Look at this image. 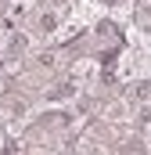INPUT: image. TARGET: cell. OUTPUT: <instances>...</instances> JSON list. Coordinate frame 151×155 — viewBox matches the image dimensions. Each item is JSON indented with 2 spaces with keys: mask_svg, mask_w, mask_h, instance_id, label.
<instances>
[{
  "mask_svg": "<svg viewBox=\"0 0 151 155\" xmlns=\"http://www.w3.org/2000/svg\"><path fill=\"white\" fill-rule=\"evenodd\" d=\"M72 94H76V83H72V79H65V83H58V87L47 90L50 101H65V97H72Z\"/></svg>",
  "mask_w": 151,
  "mask_h": 155,
  "instance_id": "obj_1",
  "label": "cell"
},
{
  "mask_svg": "<svg viewBox=\"0 0 151 155\" xmlns=\"http://www.w3.org/2000/svg\"><path fill=\"white\" fill-rule=\"evenodd\" d=\"M40 33H58V15L43 11V15H40Z\"/></svg>",
  "mask_w": 151,
  "mask_h": 155,
  "instance_id": "obj_3",
  "label": "cell"
},
{
  "mask_svg": "<svg viewBox=\"0 0 151 155\" xmlns=\"http://www.w3.org/2000/svg\"><path fill=\"white\" fill-rule=\"evenodd\" d=\"M25 108H29L25 97H11V101H7V119H22V116H25Z\"/></svg>",
  "mask_w": 151,
  "mask_h": 155,
  "instance_id": "obj_2",
  "label": "cell"
},
{
  "mask_svg": "<svg viewBox=\"0 0 151 155\" xmlns=\"http://www.w3.org/2000/svg\"><path fill=\"white\" fill-rule=\"evenodd\" d=\"M104 4H115V0H104Z\"/></svg>",
  "mask_w": 151,
  "mask_h": 155,
  "instance_id": "obj_5",
  "label": "cell"
},
{
  "mask_svg": "<svg viewBox=\"0 0 151 155\" xmlns=\"http://www.w3.org/2000/svg\"><path fill=\"white\" fill-rule=\"evenodd\" d=\"M0 69H4V58H0Z\"/></svg>",
  "mask_w": 151,
  "mask_h": 155,
  "instance_id": "obj_4",
  "label": "cell"
}]
</instances>
